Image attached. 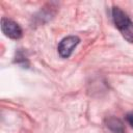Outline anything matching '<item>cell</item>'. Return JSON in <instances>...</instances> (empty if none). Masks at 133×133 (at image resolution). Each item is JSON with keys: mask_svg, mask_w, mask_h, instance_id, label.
<instances>
[{"mask_svg": "<svg viewBox=\"0 0 133 133\" xmlns=\"http://www.w3.org/2000/svg\"><path fill=\"white\" fill-rule=\"evenodd\" d=\"M1 29L3 31V33L12 38V39H19L22 36V29L21 27L14 21L3 18L1 20Z\"/></svg>", "mask_w": 133, "mask_h": 133, "instance_id": "3", "label": "cell"}, {"mask_svg": "<svg viewBox=\"0 0 133 133\" xmlns=\"http://www.w3.org/2000/svg\"><path fill=\"white\" fill-rule=\"evenodd\" d=\"M126 118H127V122L129 123V125L133 128V112L128 113V114H127V116H126Z\"/></svg>", "mask_w": 133, "mask_h": 133, "instance_id": "5", "label": "cell"}, {"mask_svg": "<svg viewBox=\"0 0 133 133\" xmlns=\"http://www.w3.org/2000/svg\"><path fill=\"white\" fill-rule=\"evenodd\" d=\"M112 19L116 28L122 35L130 43H133V22L119 7L114 6L112 9Z\"/></svg>", "mask_w": 133, "mask_h": 133, "instance_id": "1", "label": "cell"}, {"mask_svg": "<svg viewBox=\"0 0 133 133\" xmlns=\"http://www.w3.org/2000/svg\"><path fill=\"white\" fill-rule=\"evenodd\" d=\"M107 127L112 131V133H125L123 123L117 118H109L107 122Z\"/></svg>", "mask_w": 133, "mask_h": 133, "instance_id": "4", "label": "cell"}, {"mask_svg": "<svg viewBox=\"0 0 133 133\" xmlns=\"http://www.w3.org/2000/svg\"><path fill=\"white\" fill-rule=\"evenodd\" d=\"M79 42H80V39L75 35H71V36L64 37L58 45L59 55L61 57H63V58H68L73 53L74 49L77 47Z\"/></svg>", "mask_w": 133, "mask_h": 133, "instance_id": "2", "label": "cell"}]
</instances>
